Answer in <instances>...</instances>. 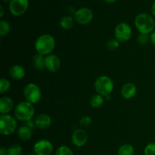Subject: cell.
Listing matches in <instances>:
<instances>
[{
	"label": "cell",
	"mask_w": 155,
	"mask_h": 155,
	"mask_svg": "<svg viewBox=\"0 0 155 155\" xmlns=\"http://www.w3.org/2000/svg\"><path fill=\"white\" fill-rule=\"evenodd\" d=\"M29 7L28 0H12L9 3V11L15 17L24 15Z\"/></svg>",
	"instance_id": "9"
},
{
	"label": "cell",
	"mask_w": 155,
	"mask_h": 155,
	"mask_svg": "<svg viewBox=\"0 0 155 155\" xmlns=\"http://www.w3.org/2000/svg\"><path fill=\"white\" fill-rule=\"evenodd\" d=\"M61 68V60L58 55L50 54L45 57V68L51 73H55Z\"/></svg>",
	"instance_id": "12"
},
{
	"label": "cell",
	"mask_w": 155,
	"mask_h": 155,
	"mask_svg": "<svg viewBox=\"0 0 155 155\" xmlns=\"http://www.w3.org/2000/svg\"><path fill=\"white\" fill-rule=\"evenodd\" d=\"M0 10H1V13H0V17L1 18H2L3 15H4V9H3V7L2 6H0Z\"/></svg>",
	"instance_id": "34"
},
{
	"label": "cell",
	"mask_w": 155,
	"mask_h": 155,
	"mask_svg": "<svg viewBox=\"0 0 155 155\" xmlns=\"http://www.w3.org/2000/svg\"><path fill=\"white\" fill-rule=\"evenodd\" d=\"M33 64L36 70L43 69L45 68V58H44V56L39 54V53L35 54L33 58Z\"/></svg>",
	"instance_id": "20"
},
{
	"label": "cell",
	"mask_w": 155,
	"mask_h": 155,
	"mask_svg": "<svg viewBox=\"0 0 155 155\" xmlns=\"http://www.w3.org/2000/svg\"><path fill=\"white\" fill-rule=\"evenodd\" d=\"M3 2H10L11 1H12V0H2Z\"/></svg>",
	"instance_id": "36"
},
{
	"label": "cell",
	"mask_w": 155,
	"mask_h": 155,
	"mask_svg": "<svg viewBox=\"0 0 155 155\" xmlns=\"http://www.w3.org/2000/svg\"><path fill=\"white\" fill-rule=\"evenodd\" d=\"M137 93V87L133 83H127L122 86L120 94L125 99H131L134 98Z\"/></svg>",
	"instance_id": "13"
},
{
	"label": "cell",
	"mask_w": 155,
	"mask_h": 155,
	"mask_svg": "<svg viewBox=\"0 0 155 155\" xmlns=\"http://www.w3.org/2000/svg\"><path fill=\"white\" fill-rule=\"evenodd\" d=\"M15 118L20 121L27 122L31 120L35 114L34 106L32 103L27 101H23L18 103L15 107Z\"/></svg>",
	"instance_id": "3"
},
{
	"label": "cell",
	"mask_w": 155,
	"mask_h": 155,
	"mask_svg": "<svg viewBox=\"0 0 155 155\" xmlns=\"http://www.w3.org/2000/svg\"><path fill=\"white\" fill-rule=\"evenodd\" d=\"M11 30V26L8 21H0V36L2 37L7 36Z\"/></svg>",
	"instance_id": "22"
},
{
	"label": "cell",
	"mask_w": 155,
	"mask_h": 155,
	"mask_svg": "<svg viewBox=\"0 0 155 155\" xmlns=\"http://www.w3.org/2000/svg\"><path fill=\"white\" fill-rule=\"evenodd\" d=\"M134 147L130 144H124L119 148L117 155H134Z\"/></svg>",
	"instance_id": "21"
},
{
	"label": "cell",
	"mask_w": 155,
	"mask_h": 155,
	"mask_svg": "<svg viewBox=\"0 0 155 155\" xmlns=\"http://www.w3.org/2000/svg\"><path fill=\"white\" fill-rule=\"evenodd\" d=\"M94 87L97 94L106 97L110 95L111 92L114 89V81L107 76H100L97 77L94 83Z\"/></svg>",
	"instance_id": "4"
},
{
	"label": "cell",
	"mask_w": 155,
	"mask_h": 155,
	"mask_svg": "<svg viewBox=\"0 0 155 155\" xmlns=\"http://www.w3.org/2000/svg\"><path fill=\"white\" fill-rule=\"evenodd\" d=\"M71 141L74 146L77 148H82L88 142V135L83 129H77L74 130L71 136Z\"/></svg>",
	"instance_id": "11"
},
{
	"label": "cell",
	"mask_w": 155,
	"mask_h": 155,
	"mask_svg": "<svg viewBox=\"0 0 155 155\" xmlns=\"http://www.w3.org/2000/svg\"><path fill=\"white\" fill-rule=\"evenodd\" d=\"M137 41L140 45H147L150 41V36L147 34H140L137 38Z\"/></svg>",
	"instance_id": "28"
},
{
	"label": "cell",
	"mask_w": 155,
	"mask_h": 155,
	"mask_svg": "<svg viewBox=\"0 0 155 155\" xmlns=\"http://www.w3.org/2000/svg\"><path fill=\"white\" fill-rule=\"evenodd\" d=\"M26 126H27V127H30V128L31 129V130H33V129L34 128V126H36V124H35V121H34V123H33V121H32V120H31L27 121V124H26Z\"/></svg>",
	"instance_id": "31"
},
{
	"label": "cell",
	"mask_w": 155,
	"mask_h": 155,
	"mask_svg": "<svg viewBox=\"0 0 155 155\" xmlns=\"http://www.w3.org/2000/svg\"><path fill=\"white\" fill-rule=\"evenodd\" d=\"M93 12L87 7H82L76 11L74 18L78 24L81 25H87L92 22L93 19Z\"/></svg>",
	"instance_id": "8"
},
{
	"label": "cell",
	"mask_w": 155,
	"mask_h": 155,
	"mask_svg": "<svg viewBox=\"0 0 155 155\" xmlns=\"http://www.w3.org/2000/svg\"><path fill=\"white\" fill-rule=\"evenodd\" d=\"M74 20L71 15H64L60 20V26L62 29L69 30L74 27Z\"/></svg>",
	"instance_id": "18"
},
{
	"label": "cell",
	"mask_w": 155,
	"mask_h": 155,
	"mask_svg": "<svg viewBox=\"0 0 155 155\" xmlns=\"http://www.w3.org/2000/svg\"><path fill=\"white\" fill-rule=\"evenodd\" d=\"M22 148L18 144H13L8 148V155H21Z\"/></svg>",
	"instance_id": "23"
},
{
	"label": "cell",
	"mask_w": 155,
	"mask_h": 155,
	"mask_svg": "<svg viewBox=\"0 0 155 155\" xmlns=\"http://www.w3.org/2000/svg\"><path fill=\"white\" fill-rule=\"evenodd\" d=\"M55 48V39L50 34H42L35 42V49L43 56L51 54Z\"/></svg>",
	"instance_id": "1"
},
{
	"label": "cell",
	"mask_w": 155,
	"mask_h": 155,
	"mask_svg": "<svg viewBox=\"0 0 155 155\" xmlns=\"http://www.w3.org/2000/svg\"><path fill=\"white\" fill-rule=\"evenodd\" d=\"M135 26L140 34L149 35L155 27V21L152 16L148 13H140L135 18Z\"/></svg>",
	"instance_id": "2"
},
{
	"label": "cell",
	"mask_w": 155,
	"mask_h": 155,
	"mask_svg": "<svg viewBox=\"0 0 155 155\" xmlns=\"http://www.w3.org/2000/svg\"><path fill=\"white\" fill-rule=\"evenodd\" d=\"M18 130L16 119L9 114L0 116V133L3 136H11Z\"/></svg>",
	"instance_id": "5"
},
{
	"label": "cell",
	"mask_w": 155,
	"mask_h": 155,
	"mask_svg": "<svg viewBox=\"0 0 155 155\" xmlns=\"http://www.w3.org/2000/svg\"><path fill=\"white\" fill-rule=\"evenodd\" d=\"M144 155H155V142H151L145 146Z\"/></svg>",
	"instance_id": "27"
},
{
	"label": "cell",
	"mask_w": 155,
	"mask_h": 155,
	"mask_svg": "<svg viewBox=\"0 0 155 155\" xmlns=\"http://www.w3.org/2000/svg\"><path fill=\"white\" fill-rule=\"evenodd\" d=\"M133 30L130 24L126 22H120L117 24L114 29L115 39L120 42H126L131 39Z\"/></svg>",
	"instance_id": "7"
},
{
	"label": "cell",
	"mask_w": 155,
	"mask_h": 155,
	"mask_svg": "<svg viewBox=\"0 0 155 155\" xmlns=\"http://www.w3.org/2000/svg\"><path fill=\"white\" fill-rule=\"evenodd\" d=\"M11 88V83L7 80V79L2 78L0 80V92L1 94L6 93L8 92Z\"/></svg>",
	"instance_id": "25"
},
{
	"label": "cell",
	"mask_w": 155,
	"mask_h": 155,
	"mask_svg": "<svg viewBox=\"0 0 155 155\" xmlns=\"http://www.w3.org/2000/svg\"><path fill=\"white\" fill-rule=\"evenodd\" d=\"M36 127L41 130H45L51 127V118L46 114H41L36 117L35 120Z\"/></svg>",
	"instance_id": "14"
},
{
	"label": "cell",
	"mask_w": 155,
	"mask_h": 155,
	"mask_svg": "<svg viewBox=\"0 0 155 155\" xmlns=\"http://www.w3.org/2000/svg\"><path fill=\"white\" fill-rule=\"evenodd\" d=\"M53 149L52 143L47 139H40L33 145V153L36 155H51Z\"/></svg>",
	"instance_id": "10"
},
{
	"label": "cell",
	"mask_w": 155,
	"mask_h": 155,
	"mask_svg": "<svg viewBox=\"0 0 155 155\" xmlns=\"http://www.w3.org/2000/svg\"><path fill=\"white\" fill-rule=\"evenodd\" d=\"M104 1L107 3H114L117 0H104Z\"/></svg>",
	"instance_id": "35"
},
{
	"label": "cell",
	"mask_w": 155,
	"mask_h": 155,
	"mask_svg": "<svg viewBox=\"0 0 155 155\" xmlns=\"http://www.w3.org/2000/svg\"><path fill=\"white\" fill-rule=\"evenodd\" d=\"M120 42L114 38V39H111L107 41V44H106V46L110 51H115V50L118 49V48L120 47Z\"/></svg>",
	"instance_id": "26"
},
{
	"label": "cell",
	"mask_w": 155,
	"mask_h": 155,
	"mask_svg": "<svg viewBox=\"0 0 155 155\" xmlns=\"http://www.w3.org/2000/svg\"><path fill=\"white\" fill-rule=\"evenodd\" d=\"M27 155H36V154H35L34 153H32V154H27Z\"/></svg>",
	"instance_id": "37"
},
{
	"label": "cell",
	"mask_w": 155,
	"mask_h": 155,
	"mask_svg": "<svg viewBox=\"0 0 155 155\" xmlns=\"http://www.w3.org/2000/svg\"><path fill=\"white\" fill-rule=\"evenodd\" d=\"M14 107V101L12 98L4 96L0 98V114H8L12 110Z\"/></svg>",
	"instance_id": "15"
},
{
	"label": "cell",
	"mask_w": 155,
	"mask_h": 155,
	"mask_svg": "<svg viewBox=\"0 0 155 155\" xmlns=\"http://www.w3.org/2000/svg\"><path fill=\"white\" fill-rule=\"evenodd\" d=\"M9 74L11 77L15 80H21L25 77L26 71L23 66L20 64H15L10 68Z\"/></svg>",
	"instance_id": "16"
},
{
	"label": "cell",
	"mask_w": 155,
	"mask_h": 155,
	"mask_svg": "<svg viewBox=\"0 0 155 155\" xmlns=\"http://www.w3.org/2000/svg\"><path fill=\"white\" fill-rule=\"evenodd\" d=\"M24 95L26 98V101L34 104L41 100L42 91L36 83H30L24 87Z\"/></svg>",
	"instance_id": "6"
},
{
	"label": "cell",
	"mask_w": 155,
	"mask_h": 155,
	"mask_svg": "<svg viewBox=\"0 0 155 155\" xmlns=\"http://www.w3.org/2000/svg\"><path fill=\"white\" fill-rule=\"evenodd\" d=\"M150 41H151V43H152L153 45H155V30H154V31L150 34Z\"/></svg>",
	"instance_id": "30"
},
{
	"label": "cell",
	"mask_w": 155,
	"mask_h": 155,
	"mask_svg": "<svg viewBox=\"0 0 155 155\" xmlns=\"http://www.w3.org/2000/svg\"><path fill=\"white\" fill-rule=\"evenodd\" d=\"M91 124H92V118L89 116L83 117L80 120V124L82 127H88Z\"/></svg>",
	"instance_id": "29"
},
{
	"label": "cell",
	"mask_w": 155,
	"mask_h": 155,
	"mask_svg": "<svg viewBox=\"0 0 155 155\" xmlns=\"http://www.w3.org/2000/svg\"><path fill=\"white\" fill-rule=\"evenodd\" d=\"M54 155H74L72 150L66 145H61L57 148Z\"/></svg>",
	"instance_id": "24"
},
{
	"label": "cell",
	"mask_w": 155,
	"mask_h": 155,
	"mask_svg": "<svg viewBox=\"0 0 155 155\" xmlns=\"http://www.w3.org/2000/svg\"><path fill=\"white\" fill-rule=\"evenodd\" d=\"M18 136L22 141H28L32 137V130L27 126L24 125L20 127L17 130Z\"/></svg>",
	"instance_id": "17"
},
{
	"label": "cell",
	"mask_w": 155,
	"mask_h": 155,
	"mask_svg": "<svg viewBox=\"0 0 155 155\" xmlns=\"http://www.w3.org/2000/svg\"><path fill=\"white\" fill-rule=\"evenodd\" d=\"M151 13H152L153 16L155 17V2L154 3H153L152 6H151Z\"/></svg>",
	"instance_id": "33"
},
{
	"label": "cell",
	"mask_w": 155,
	"mask_h": 155,
	"mask_svg": "<svg viewBox=\"0 0 155 155\" xmlns=\"http://www.w3.org/2000/svg\"><path fill=\"white\" fill-rule=\"evenodd\" d=\"M104 102V97L102 95H99V94H95L92 96L90 98V105L94 108H98V107H101Z\"/></svg>",
	"instance_id": "19"
},
{
	"label": "cell",
	"mask_w": 155,
	"mask_h": 155,
	"mask_svg": "<svg viewBox=\"0 0 155 155\" xmlns=\"http://www.w3.org/2000/svg\"><path fill=\"white\" fill-rule=\"evenodd\" d=\"M0 155H8V148H1L0 149Z\"/></svg>",
	"instance_id": "32"
}]
</instances>
